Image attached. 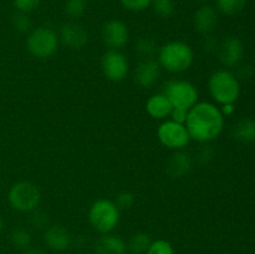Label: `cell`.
<instances>
[{"label":"cell","mask_w":255,"mask_h":254,"mask_svg":"<svg viewBox=\"0 0 255 254\" xmlns=\"http://www.w3.org/2000/svg\"><path fill=\"white\" fill-rule=\"evenodd\" d=\"M184 125L191 139L199 143H208L223 131L224 116L217 105L201 101L189 110Z\"/></svg>","instance_id":"1"},{"label":"cell","mask_w":255,"mask_h":254,"mask_svg":"<svg viewBox=\"0 0 255 254\" xmlns=\"http://www.w3.org/2000/svg\"><path fill=\"white\" fill-rule=\"evenodd\" d=\"M194 52L191 45L181 40H174L164 44L158 49V61L162 69L172 74H181L192 66Z\"/></svg>","instance_id":"2"},{"label":"cell","mask_w":255,"mask_h":254,"mask_svg":"<svg viewBox=\"0 0 255 254\" xmlns=\"http://www.w3.org/2000/svg\"><path fill=\"white\" fill-rule=\"evenodd\" d=\"M208 90L217 104H234L241 94V85L236 75L226 69H219L209 76Z\"/></svg>","instance_id":"3"},{"label":"cell","mask_w":255,"mask_h":254,"mask_svg":"<svg viewBox=\"0 0 255 254\" xmlns=\"http://www.w3.org/2000/svg\"><path fill=\"white\" fill-rule=\"evenodd\" d=\"M120 209L111 199L100 198L91 204L89 209L90 224L100 234L111 233L120 222Z\"/></svg>","instance_id":"4"},{"label":"cell","mask_w":255,"mask_h":254,"mask_svg":"<svg viewBox=\"0 0 255 254\" xmlns=\"http://www.w3.org/2000/svg\"><path fill=\"white\" fill-rule=\"evenodd\" d=\"M7 201L15 211L31 213L36 211L41 202L39 187L29 181H20L12 184L7 193Z\"/></svg>","instance_id":"5"},{"label":"cell","mask_w":255,"mask_h":254,"mask_svg":"<svg viewBox=\"0 0 255 254\" xmlns=\"http://www.w3.org/2000/svg\"><path fill=\"white\" fill-rule=\"evenodd\" d=\"M59 44L57 32L47 26H40L31 30L26 39L27 51L37 59L51 57L59 49Z\"/></svg>","instance_id":"6"},{"label":"cell","mask_w":255,"mask_h":254,"mask_svg":"<svg viewBox=\"0 0 255 254\" xmlns=\"http://www.w3.org/2000/svg\"><path fill=\"white\" fill-rule=\"evenodd\" d=\"M163 94L173 109L191 110L199 99L197 87L187 80H171L164 85Z\"/></svg>","instance_id":"7"},{"label":"cell","mask_w":255,"mask_h":254,"mask_svg":"<svg viewBox=\"0 0 255 254\" xmlns=\"http://www.w3.org/2000/svg\"><path fill=\"white\" fill-rule=\"evenodd\" d=\"M157 137L164 147L173 151L184 149L191 142L186 125L178 124L171 119L163 120L157 128Z\"/></svg>","instance_id":"8"},{"label":"cell","mask_w":255,"mask_h":254,"mask_svg":"<svg viewBox=\"0 0 255 254\" xmlns=\"http://www.w3.org/2000/svg\"><path fill=\"white\" fill-rule=\"evenodd\" d=\"M101 69L107 80L120 82L128 74V60L120 50H107L101 59Z\"/></svg>","instance_id":"9"},{"label":"cell","mask_w":255,"mask_h":254,"mask_svg":"<svg viewBox=\"0 0 255 254\" xmlns=\"http://www.w3.org/2000/svg\"><path fill=\"white\" fill-rule=\"evenodd\" d=\"M101 37L102 42L109 50H121L128 42V27L121 20H109L102 25Z\"/></svg>","instance_id":"10"},{"label":"cell","mask_w":255,"mask_h":254,"mask_svg":"<svg viewBox=\"0 0 255 254\" xmlns=\"http://www.w3.org/2000/svg\"><path fill=\"white\" fill-rule=\"evenodd\" d=\"M244 47L241 40L236 36H228L218 46V57L226 67H234L242 61Z\"/></svg>","instance_id":"11"},{"label":"cell","mask_w":255,"mask_h":254,"mask_svg":"<svg viewBox=\"0 0 255 254\" xmlns=\"http://www.w3.org/2000/svg\"><path fill=\"white\" fill-rule=\"evenodd\" d=\"M59 40L69 49H82L89 42V32L76 22H66L61 26Z\"/></svg>","instance_id":"12"},{"label":"cell","mask_w":255,"mask_h":254,"mask_svg":"<svg viewBox=\"0 0 255 254\" xmlns=\"http://www.w3.org/2000/svg\"><path fill=\"white\" fill-rule=\"evenodd\" d=\"M161 69L158 61L154 59H143L138 62L133 72V80L138 86L151 87L158 81L161 76Z\"/></svg>","instance_id":"13"},{"label":"cell","mask_w":255,"mask_h":254,"mask_svg":"<svg viewBox=\"0 0 255 254\" xmlns=\"http://www.w3.org/2000/svg\"><path fill=\"white\" fill-rule=\"evenodd\" d=\"M193 166L192 156L184 149L174 151L166 164V172L171 178H182L189 173Z\"/></svg>","instance_id":"14"},{"label":"cell","mask_w":255,"mask_h":254,"mask_svg":"<svg viewBox=\"0 0 255 254\" xmlns=\"http://www.w3.org/2000/svg\"><path fill=\"white\" fill-rule=\"evenodd\" d=\"M193 25L199 34H211L218 25V11L211 5H202L194 14Z\"/></svg>","instance_id":"15"},{"label":"cell","mask_w":255,"mask_h":254,"mask_svg":"<svg viewBox=\"0 0 255 254\" xmlns=\"http://www.w3.org/2000/svg\"><path fill=\"white\" fill-rule=\"evenodd\" d=\"M44 242L51 251L64 252L71 244V236L65 227L54 224L45 229Z\"/></svg>","instance_id":"16"},{"label":"cell","mask_w":255,"mask_h":254,"mask_svg":"<svg viewBox=\"0 0 255 254\" xmlns=\"http://www.w3.org/2000/svg\"><path fill=\"white\" fill-rule=\"evenodd\" d=\"M95 254H127V243L116 234H101L94 244Z\"/></svg>","instance_id":"17"},{"label":"cell","mask_w":255,"mask_h":254,"mask_svg":"<svg viewBox=\"0 0 255 254\" xmlns=\"http://www.w3.org/2000/svg\"><path fill=\"white\" fill-rule=\"evenodd\" d=\"M172 110L173 106L163 92L152 95L146 102L147 114L154 120H167L171 116Z\"/></svg>","instance_id":"18"},{"label":"cell","mask_w":255,"mask_h":254,"mask_svg":"<svg viewBox=\"0 0 255 254\" xmlns=\"http://www.w3.org/2000/svg\"><path fill=\"white\" fill-rule=\"evenodd\" d=\"M232 136L241 143H253L255 142V120L252 117L239 120L232 129Z\"/></svg>","instance_id":"19"},{"label":"cell","mask_w":255,"mask_h":254,"mask_svg":"<svg viewBox=\"0 0 255 254\" xmlns=\"http://www.w3.org/2000/svg\"><path fill=\"white\" fill-rule=\"evenodd\" d=\"M151 243L152 238L148 233L137 232L129 238L128 243H127V251H129L131 254H146Z\"/></svg>","instance_id":"20"},{"label":"cell","mask_w":255,"mask_h":254,"mask_svg":"<svg viewBox=\"0 0 255 254\" xmlns=\"http://www.w3.org/2000/svg\"><path fill=\"white\" fill-rule=\"evenodd\" d=\"M31 234L24 227H17V228L12 229V232L10 233V242H11L12 246L15 248L19 249H26L31 246Z\"/></svg>","instance_id":"21"},{"label":"cell","mask_w":255,"mask_h":254,"mask_svg":"<svg viewBox=\"0 0 255 254\" xmlns=\"http://www.w3.org/2000/svg\"><path fill=\"white\" fill-rule=\"evenodd\" d=\"M136 51L144 59H152V56L158 51V46L152 37L143 36L136 42Z\"/></svg>","instance_id":"22"},{"label":"cell","mask_w":255,"mask_h":254,"mask_svg":"<svg viewBox=\"0 0 255 254\" xmlns=\"http://www.w3.org/2000/svg\"><path fill=\"white\" fill-rule=\"evenodd\" d=\"M217 9L224 15L238 14L246 6L247 0H216Z\"/></svg>","instance_id":"23"},{"label":"cell","mask_w":255,"mask_h":254,"mask_svg":"<svg viewBox=\"0 0 255 254\" xmlns=\"http://www.w3.org/2000/svg\"><path fill=\"white\" fill-rule=\"evenodd\" d=\"M151 6L153 7V11L156 12L158 16L168 19L174 14L176 10V5H174L173 0H152Z\"/></svg>","instance_id":"24"},{"label":"cell","mask_w":255,"mask_h":254,"mask_svg":"<svg viewBox=\"0 0 255 254\" xmlns=\"http://www.w3.org/2000/svg\"><path fill=\"white\" fill-rule=\"evenodd\" d=\"M86 0H66L65 2V12L71 19H80L86 11Z\"/></svg>","instance_id":"25"},{"label":"cell","mask_w":255,"mask_h":254,"mask_svg":"<svg viewBox=\"0 0 255 254\" xmlns=\"http://www.w3.org/2000/svg\"><path fill=\"white\" fill-rule=\"evenodd\" d=\"M146 254H174V248L167 239L159 238L156 241H152L148 251Z\"/></svg>","instance_id":"26"},{"label":"cell","mask_w":255,"mask_h":254,"mask_svg":"<svg viewBox=\"0 0 255 254\" xmlns=\"http://www.w3.org/2000/svg\"><path fill=\"white\" fill-rule=\"evenodd\" d=\"M12 25H14L15 29L17 30L21 34H27V32L31 31L32 22L31 19L29 17V14H25V12H19L14 15L12 17Z\"/></svg>","instance_id":"27"},{"label":"cell","mask_w":255,"mask_h":254,"mask_svg":"<svg viewBox=\"0 0 255 254\" xmlns=\"http://www.w3.org/2000/svg\"><path fill=\"white\" fill-rule=\"evenodd\" d=\"M114 202L116 203L117 208L120 211H128V209H131L134 206L136 198H134V194L132 192L124 191L117 194L116 199Z\"/></svg>","instance_id":"28"},{"label":"cell","mask_w":255,"mask_h":254,"mask_svg":"<svg viewBox=\"0 0 255 254\" xmlns=\"http://www.w3.org/2000/svg\"><path fill=\"white\" fill-rule=\"evenodd\" d=\"M120 2L128 11L139 12L148 9L152 4V0H120Z\"/></svg>","instance_id":"29"},{"label":"cell","mask_w":255,"mask_h":254,"mask_svg":"<svg viewBox=\"0 0 255 254\" xmlns=\"http://www.w3.org/2000/svg\"><path fill=\"white\" fill-rule=\"evenodd\" d=\"M40 2L41 0H14V6L19 12L30 14L39 7Z\"/></svg>","instance_id":"30"},{"label":"cell","mask_w":255,"mask_h":254,"mask_svg":"<svg viewBox=\"0 0 255 254\" xmlns=\"http://www.w3.org/2000/svg\"><path fill=\"white\" fill-rule=\"evenodd\" d=\"M31 218H30L31 226L37 229H46L47 224H49V217H47V214H45L44 212L37 211V209L31 212Z\"/></svg>","instance_id":"31"},{"label":"cell","mask_w":255,"mask_h":254,"mask_svg":"<svg viewBox=\"0 0 255 254\" xmlns=\"http://www.w3.org/2000/svg\"><path fill=\"white\" fill-rule=\"evenodd\" d=\"M214 152L213 149L209 148V147H203L202 149H199L198 153H197V161L201 164H207L213 159Z\"/></svg>","instance_id":"32"},{"label":"cell","mask_w":255,"mask_h":254,"mask_svg":"<svg viewBox=\"0 0 255 254\" xmlns=\"http://www.w3.org/2000/svg\"><path fill=\"white\" fill-rule=\"evenodd\" d=\"M188 111L189 110H183V109H173L171 112V120L178 122V124H186L187 117H188Z\"/></svg>","instance_id":"33"},{"label":"cell","mask_w":255,"mask_h":254,"mask_svg":"<svg viewBox=\"0 0 255 254\" xmlns=\"http://www.w3.org/2000/svg\"><path fill=\"white\" fill-rule=\"evenodd\" d=\"M222 114L223 116H229L234 112V106L233 104H227V105H222V109H221Z\"/></svg>","instance_id":"34"},{"label":"cell","mask_w":255,"mask_h":254,"mask_svg":"<svg viewBox=\"0 0 255 254\" xmlns=\"http://www.w3.org/2000/svg\"><path fill=\"white\" fill-rule=\"evenodd\" d=\"M21 254H46L42 249L35 248V247H29V248L24 249Z\"/></svg>","instance_id":"35"},{"label":"cell","mask_w":255,"mask_h":254,"mask_svg":"<svg viewBox=\"0 0 255 254\" xmlns=\"http://www.w3.org/2000/svg\"><path fill=\"white\" fill-rule=\"evenodd\" d=\"M2 228H4V219L0 216V231H2Z\"/></svg>","instance_id":"36"},{"label":"cell","mask_w":255,"mask_h":254,"mask_svg":"<svg viewBox=\"0 0 255 254\" xmlns=\"http://www.w3.org/2000/svg\"><path fill=\"white\" fill-rule=\"evenodd\" d=\"M198 1H201V2H207V1H208V0H198Z\"/></svg>","instance_id":"37"}]
</instances>
